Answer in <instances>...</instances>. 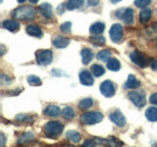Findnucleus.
Segmentation results:
<instances>
[{"instance_id": "1", "label": "nucleus", "mask_w": 157, "mask_h": 147, "mask_svg": "<svg viewBox=\"0 0 157 147\" xmlns=\"http://www.w3.org/2000/svg\"><path fill=\"white\" fill-rule=\"evenodd\" d=\"M34 15H36V10L33 7L29 6V5L15 9L12 13V16L18 20H32L34 17Z\"/></svg>"}, {"instance_id": "2", "label": "nucleus", "mask_w": 157, "mask_h": 147, "mask_svg": "<svg viewBox=\"0 0 157 147\" xmlns=\"http://www.w3.org/2000/svg\"><path fill=\"white\" fill-rule=\"evenodd\" d=\"M63 129H64V126L61 124V123L52 121V122H49L47 124L44 125L43 131L46 136L57 137L62 134Z\"/></svg>"}, {"instance_id": "3", "label": "nucleus", "mask_w": 157, "mask_h": 147, "mask_svg": "<svg viewBox=\"0 0 157 147\" xmlns=\"http://www.w3.org/2000/svg\"><path fill=\"white\" fill-rule=\"evenodd\" d=\"M36 63L38 65L46 66L52 62L53 54L50 50H48V49H41V50L36 51Z\"/></svg>"}, {"instance_id": "4", "label": "nucleus", "mask_w": 157, "mask_h": 147, "mask_svg": "<svg viewBox=\"0 0 157 147\" xmlns=\"http://www.w3.org/2000/svg\"><path fill=\"white\" fill-rule=\"evenodd\" d=\"M103 120V115L99 112H88L82 114L81 117L82 123L86 125H94Z\"/></svg>"}, {"instance_id": "5", "label": "nucleus", "mask_w": 157, "mask_h": 147, "mask_svg": "<svg viewBox=\"0 0 157 147\" xmlns=\"http://www.w3.org/2000/svg\"><path fill=\"white\" fill-rule=\"evenodd\" d=\"M130 58L132 63H135L136 65H137L140 68H145L149 65V61L147 60V58L144 55V54L137 50L132 52L130 55Z\"/></svg>"}, {"instance_id": "6", "label": "nucleus", "mask_w": 157, "mask_h": 147, "mask_svg": "<svg viewBox=\"0 0 157 147\" xmlns=\"http://www.w3.org/2000/svg\"><path fill=\"white\" fill-rule=\"evenodd\" d=\"M110 38L113 42L118 43L123 37V27L120 24H114L110 28Z\"/></svg>"}, {"instance_id": "7", "label": "nucleus", "mask_w": 157, "mask_h": 147, "mask_svg": "<svg viewBox=\"0 0 157 147\" xmlns=\"http://www.w3.org/2000/svg\"><path fill=\"white\" fill-rule=\"evenodd\" d=\"M100 92L105 97H112L115 94V86L111 81H104L100 85Z\"/></svg>"}, {"instance_id": "8", "label": "nucleus", "mask_w": 157, "mask_h": 147, "mask_svg": "<svg viewBox=\"0 0 157 147\" xmlns=\"http://www.w3.org/2000/svg\"><path fill=\"white\" fill-rule=\"evenodd\" d=\"M116 16L118 18H121L126 24H132L134 22V11L131 8L119 10V11H117Z\"/></svg>"}, {"instance_id": "9", "label": "nucleus", "mask_w": 157, "mask_h": 147, "mask_svg": "<svg viewBox=\"0 0 157 147\" xmlns=\"http://www.w3.org/2000/svg\"><path fill=\"white\" fill-rule=\"evenodd\" d=\"M129 97L131 101L134 103L136 107H144L145 105V97L144 94H141L140 92L132 91L129 93Z\"/></svg>"}, {"instance_id": "10", "label": "nucleus", "mask_w": 157, "mask_h": 147, "mask_svg": "<svg viewBox=\"0 0 157 147\" xmlns=\"http://www.w3.org/2000/svg\"><path fill=\"white\" fill-rule=\"evenodd\" d=\"M109 119L119 126H124L126 125V118L119 110H115L109 115Z\"/></svg>"}, {"instance_id": "11", "label": "nucleus", "mask_w": 157, "mask_h": 147, "mask_svg": "<svg viewBox=\"0 0 157 147\" xmlns=\"http://www.w3.org/2000/svg\"><path fill=\"white\" fill-rule=\"evenodd\" d=\"M78 77H80V81L82 85H87V86L93 85V77L88 71H86V70L82 71L80 73V75H78Z\"/></svg>"}, {"instance_id": "12", "label": "nucleus", "mask_w": 157, "mask_h": 147, "mask_svg": "<svg viewBox=\"0 0 157 147\" xmlns=\"http://www.w3.org/2000/svg\"><path fill=\"white\" fill-rule=\"evenodd\" d=\"M104 29H105V24L103 23L97 22L91 24L90 28V32L93 36H100V34L104 32Z\"/></svg>"}, {"instance_id": "13", "label": "nucleus", "mask_w": 157, "mask_h": 147, "mask_svg": "<svg viewBox=\"0 0 157 147\" xmlns=\"http://www.w3.org/2000/svg\"><path fill=\"white\" fill-rule=\"evenodd\" d=\"M39 12L45 18H51L53 15V9L52 6L49 3H43L39 6Z\"/></svg>"}, {"instance_id": "14", "label": "nucleus", "mask_w": 157, "mask_h": 147, "mask_svg": "<svg viewBox=\"0 0 157 147\" xmlns=\"http://www.w3.org/2000/svg\"><path fill=\"white\" fill-rule=\"evenodd\" d=\"M2 26L4 28L8 29L10 32H16L20 28V24L16 20H6L2 23Z\"/></svg>"}, {"instance_id": "15", "label": "nucleus", "mask_w": 157, "mask_h": 147, "mask_svg": "<svg viewBox=\"0 0 157 147\" xmlns=\"http://www.w3.org/2000/svg\"><path fill=\"white\" fill-rule=\"evenodd\" d=\"M140 86V81L137 80V78L132 76L130 75L128 77V80L125 83V87L126 88H131V89H135V88H137Z\"/></svg>"}, {"instance_id": "16", "label": "nucleus", "mask_w": 157, "mask_h": 147, "mask_svg": "<svg viewBox=\"0 0 157 147\" xmlns=\"http://www.w3.org/2000/svg\"><path fill=\"white\" fill-rule=\"evenodd\" d=\"M53 45L57 48H64L69 45L70 43V39L64 36H57L53 39Z\"/></svg>"}, {"instance_id": "17", "label": "nucleus", "mask_w": 157, "mask_h": 147, "mask_svg": "<svg viewBox=\"0 0 157 147\" xmlns=\"http://www.w3.org/2000/svg\"><path fill=\"white\" fill-rule=\"evenodd\" d=\"M44 114L49 117H58L60 114H62V112L60 110V108L56 105H49L46 107V109L44 110Z\"/></svg>"}, {"instance_id": "18", "label": "nucleus", "mask_w": 157, "mask_h": 147, "mask_svg": "<svg viewBox=\"0 0 157 147\" xmlns=\"http://www.w3.org/2000/svg\"><path fill=\"white\" fill-rule=\"evenodd\" d=\"M27 32L32 36H36V37H41L42 36V32L40 28L36 24H29L27 28Z\"/></svg>"}, {"instance_id": "19", "label": "nucleus", "mask_w": 157, "mask_h": 147, "mask_svg": "<svg viewBox=\"0 0 157 147\" xmlns=\"http://www.w3.org/2000/svg\"><path fill=\"white\" fill-rule=\"evenodd\" d=\"M81 54H82V61L85 65H87L93 58V53L91 52L90 49H88V48L82 49Z\"/></svg>"}, {"instance_id": "20", "label": "nucleus", "mask_w": 157, "mask_h": 147, "mask_svg": "<svg viewBox=\"0 0 157 147\" xmlns=\"http://www.w3.org/2000/svg\"><path fill=\"white\" fill-rule=\"evenodd\" d=\"M145 117L150 122H157V108L149 107L145 112Z\"/></svg>"}, {"instance_id": "21", "label": "nucleus", "mask_w": 157, "mask_h": 147, "mask_svg": "<svg viewBox=\"0 0 157 147\" xmlns=\"http://www.w3.org/2000/svg\"><path fill=\"white\" fill-rule=\"evenodd\" d=\"M107 68L109 69L110 71L117 72L120 70L121 64L116 58H111L110 60H108V62H107Z\"/></svg>"}, {"instance_id": "22", "label": "nucleus", "mask_w": 157, "mask_h": 147, "mask_svg": "<svg viewBox=\"0 0 157 147\" xmlns=\"http://www.w3.org/2000/svg\"><path fill=\"white\" fill-rule=\"evenodd\" d=\"M66 137L74 143H78L81 140V134L76 130H68L66 132Z\"/></svg>"}, {"instance_id": "23", "label": "nucleus", "mask_w": 157, "mask_h": 147, "mask_svg": "<svg viewBox=\"0 0 157 147\" xmlns=\"http://www.w3.org/2000/svg\"><path fill=\"white\" fill-rule=\"evenodd\" d=\"M83 0H68L66 3V7L68 10H75L82 6Z\"/></svg>"}, {"instance_id": "24", "label": "nucleus", "mask_w": 157, "mask_h": 147, "mask_svg": "<svg viewBox=\"0 0 157 147\" xmlns=\"http://www.w3.org/2000/svg\"><path fill=\"white\" fill-rule=\"evenodd\" d=\"M91 73H92V75H94V77H101L103 76L105 74V70H104V68H103L102 66L100 65H98V64H94V65H92L91 66Z\"/></svg>"}, {"instance_id": "25", "label": "nucleus", "mask_w": 157, "mask_h": 147, "mask_svg": "<svg viewBox=\"0 0 157 147\" xmlns=\"http://www.w3.org/2000/svg\"><path fill=\"white\" fill-rule=\"evenodd\" d=\"M111 57V51L108 50V49H104V50H101L100 52L97 53L96 58L98 59L99 61H107V60H110Z\"/></svg>"}, {"instance_id": "26", "label": "nucleus", "mask_w": 157, "mask_h": 147, "mask_svg": "<svg viewBox=\"0 0 157 147\" xmlns=\"http://www.w3.org/2000/svg\"><path fill=\"white\" fill-rule=\"evenodd\" d=\"M151 10L150 9H144L141 10L140 13V22L142 23H146L148 22L150 18H151Z\"/></svg>"}, {"instance_id": "27", "label": "nucleus", "mask_w": 157, "mask_h": 147, "mask_svg": "<svg viewBox=\"0 0 157 147\" xmlns=\"http://www.w3.org/2000/svg\"><path fill=\"white\" fill-rule=\"evenodd\" d=\"M62 116L63 118H65L67 120H72L75 118V111L72 107H66L64 108L63 111H62Z\"/></svg>"}, {"instance_id": "28", "label": "nucleus", "mask_w": 157, "mask_h": 147, "mask_svg": "<svg viewBox=\"0 0 157 147\" xmlns=\"http://www.w3.org/2000/svg\"><path fill=\"white\" fill-rule=\"evenodd\" d=\"M92 105H93V100L91 98H85V99L78 102V107L82 110H86L88 108H90Z\"/></svg>"}, {"instance_id": "29", "label": "nucleus", "mask_w": 157, "mask_h": 147, "mask_svg": "<svg viewBox=\"0 0 157 147\" xmlns=\"http://www.w3.org/2000/svg\"><path fill=\"white\" fill-rule=\"evenodd\" d=\"M28 82L29 85L37 86L41 85V80L36 76H29L28 77Z\"/></svg>"}, {"instance_id": "30", "label": "nucleus", "mask_w": 157, "mask_h": 147, "mask_svg": "<svg viewBox=\"0 0 157 147\" xmlns=\"http://www.w3.org/2000/svg\"><path fill=\"white\" fill-rule=\"evenodd\" d=\"M151 3V0H136L135 5L139 8H145Z\"/></svg>"}, {"instance_id": "31", "label": "nucleus", "mask_w": 157, "mask_h": 147, "mask_svg": "<svg viewBox=\"0 0 157 147\" xmlns=\"http://www.w3.org/2000/svg\"><path fill=\"white\" fill-rule=\"evenodd\" d=\"M71 28H72V24L70 22H66V23H64V24H61L60 29H61V32H63L69 33L71 32Z\"/></svg>"}, {"instance_id": "32", "label": "nucleus", "mask_w": 157, "mask_h": 147, "mask_svg": "<svg viewBox=\"0 0 157 147\" xmlns=\"http://www.w3.org/2000/svg\"><path fill=\"white\" fill-rule=\"evenodd\" d=\"M91 40L93 41V43H96V44L101 45V44H104L105 38L100 36H94V37H91Z\"/></svg>"}, {"instance_id": "33", "label": "nucleus", "mask_w": 157, "mask_h": 147, "mask_svg": "<svg viewBox=\"0 0 157 147\" xmlns=\"http://www.w3.org/2000/svg\"><path fill=\"white\" fill-rule=\"evenodd\" d=\"M94 145H95V142L92 139H87L83 142L81 147H94Z\"/></svg>"}, {"instance_id": "34", "label": "nucleus", "mask_w": 157, "mask_h": 147, "mask_svg": "<svg viewBox=\"0 0 157 147\" xmlns=\"http://www.w3.org/2000/svg\"><path fill=\"white\" fill-rule=\"evenodd\" d=\"M149 102L153 105H157V92L153 93V94L149 97Z\"/></svg>"}, {"instance_id": "35", "label": "nucleus", "mask_w": 157, "mask_h": 147, "mask_svg": "<svg viewBox=\"0 0 157 147\" xmlns=\"http://www.w3.org/2000/svg\"><path fill=\"white\" fill-rule=\"evenodd\" d=\"M99 3V0H87V4L90 6H96Z\"/></svg>"}, {"instance_id": "36", "label": "nucleus", "mask_w": 157, "mask_h": 147, "mask_svg": "<svg viewBox=\"0 0 157 147\" xmlns=\"http://www.w3.org/2000/svg\"><path fill=\"white\" fill-rule=\"evenodd\" d=\"M150 67H151L152 70L157 71V60H153V61H151V63H150Z\"/></svg>"}, {"instance_id": "37", "label": "nucleus", "mask_w": 157, "mask_h": 147, "mask_svg": "<svg viewBox=\"0 0 157 147\" xmlns=\"http://www.w3.org/2000/svg\"><path fill=\"white\" fill-rule=\"evenodd\" d=\"M0 138H1V147H4V145H5V136H4V134L0 135Z\"/></svg>"}, {"instance_id": "38", "label": "nucleus", "mask_w": 157, "mask_h": 147, "mask_svg": "<svg viewBox=\"0 0 157 147\" xmlns=\"http://www.w3.org/2000/svg\"><path fill=\"white\" fill-rule=\"evenodd\" d=\"M120 1H122V0H110V2L113 3V4H116V3L120 2Z\"/></svg>"}, {"instance_id": "39", "label": "nucleus", "mask_w": 157, "mask_h": 147, "mask_svg": "<svg viewBox=\"0 0 157 147\" xmlns=\"http://www.w3.org/2000/svg\"><path fill=\"white\" fill-rule=\"evenodd\" d=\"M38 0H29V2L31 3H37Z\"/></svg>"}, {"instance_id": "40", "label": "nucleus", "mask_w": 157, "mask_h": 147, "mask_svg": "<svg viewBox=\"0 0 157 147\" xmlns=\"http://www.w3.org/2000/svg\"><path fill=\"white\" fill-rule=\"evenodd\" d=\"M17 1H18L19 3H23V2L26 1V0H17Z\"/></svg>"}]
</instances>
